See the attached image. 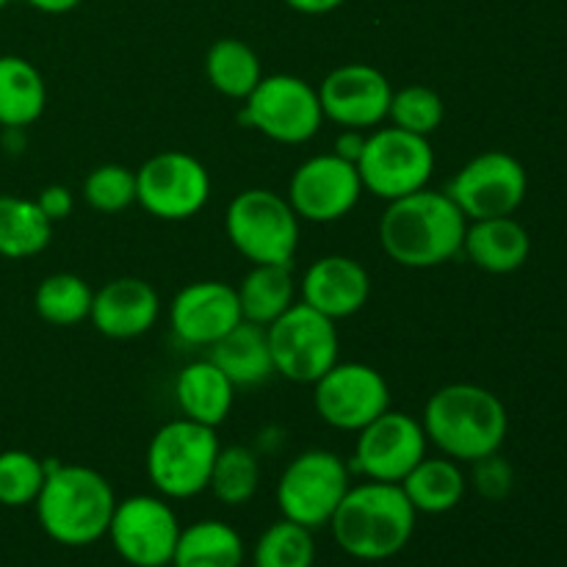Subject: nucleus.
<instances>
[{
    "label": "nucleus",
    "mask_w": 567,
    "mask_h": 567,
    "mask_svg": "<svg viewBox=\"0 0 567 567\" xmlns=\"http://www.w3.org/2000/svg\"><path fill=\"white\" fill-rule=\"evenodd\" d=\"M468 219L446 192L419 188L391 199L380 219V244L404 269H435L463 252Z\"/></svg>",
    "instance_id": "nucleus-1"
},
{
    "label": "nucleus",
    "mask_w": 567,
    "mask_h": 567,
    "mask_svg": "<svg viewBox=\"0 0 567 567\" xmlns=\"http://www.w3.org/2000/svg\"><path fill=\"white\" fill-rule=\"evenodd\" d=\"M421 426L426 441L457 463H476L502 452L509 415L502 399L474 382H452L426 399Z\"/></svg>",
    "instance_id": "nucleus-2"
},
{
    "label": "nucleus",
    "mask_w": 567,
    "mask_h": 567,
    "mask_svg": "<svg viewBox=\"0 0 567 567\" xmlns=\"http://www.w3.org/2000/svg\"><path fill=\"white\" fill-rule=\"evenodd\" d=\"M44 471L48 476L33 502L44 535L66 548L103 540L116 507L109 480L86 465H61L55 460H44Z\"/></svg>",
    "instance_id": "nucleus-3"
},
{
    "label": "nucleus",
    "mask_w": 567,
    "mask_h": 567,
    "mask_svg": "<svg viewBox=\"0 0 567 567\" xmlns=\"http://www.w3.org/2000/svg\"><path fill=\"white\" fill-rule=\"evenodd\" d=\"M415 509L391 482L349 487L330 520L338 548L360 563H382L402 551L415 532Z\"/></svg>",
    "instance_id": "nucleus-4"
},
{
    "label": "nucleus",
    "mask_w": 567,
    "mask_h": 567,
    "mask_svg": "<svg viewBox=\"0 0 567 567\" xmlns=\"http://www.w3.org/2000/svg\"><path fill=\"white\" fill-rule=\"evenodd\" d=\"M225 233L233 249L252 266H291L299 247V216L282 194L247 188L227 205Z\"/></svg>",
    "instance_id": "nucleus-5"
},
{
    "label": "nucleus",
    "mask_w": 567,
    "mask_h": 567,
    "mask_svg": "<svg viewBox=\"0 0 567 567\" xmlns=\"http://www.w3.org/2000/svg\"><path fill=\"white\" fill-rule=\"evenodd\" d=\"M219 437L210 426L175 419L161 426L147 446V476L164 498H194L208 491Z\"/></svg>",
    "instance_id": "nucleus-6"
},
{
    "label": "nucleus",
    "mask_w": 567,
    "mask_h": 567,
    "mask_svg": "<svg viewBox=\"0 0 567 567\" xmlns=\"http://www.w3.org/2000/svg\"><path fill=\"white\" fill-rule=\"evenodd\" d=\"M358 172L365 192L391 203L426 188L435 172V150L430 138L419 133H408L393 125L377 127L365 136Z\"/></svg>",
    "instance_id": "nucleus-7"
},
{
    "label": "nucleus",
    "mask_w": 567,
    "mask_h": 567,
    "mask_svg": "<svg viewBox=\"0 0 567 567\" xmlns=\"http://www.w3.org/2000/svg\"><path fill=\"white\" fill-rule=\"evenodd\" d=\"M349 465L327 449L297 454L277 482V507L282 518L310 532L330 526L338 504L349 491Z\"/></svg>",
    "instance_id": "nucleus-8"
},
{
    "label": "nucleus",
    "mask_w": 567,
    "mask_h": 567,
    "mask_svg": "<svg viewBox=\"0 0 567 567\" xmlns=\"http://www.w3.org/2000/svg\"><path fill=\"white\" fill-rule=\"evenodd\" d=\"M266 336H269L275 374H282L299 385H313L338 363L341 341H338L336 321L305 302H293L286 313L277 316L266 327Z\"/></svg>",
    "instance_id": "nucleus-9"
},
{
    "label": "nucleus",
    "mask_w": 567,
    "mask_h": 567,
    "mask_svg": "<svg viewBox=\"0 0 567 567\" xmlns=\"http://www.w3.org/2000/svg\"><path fill=\"white\" fill-rule=\"evenodd\" d=\"M238 120L277 144H305L324 125L319 92L299 75H264Z\"/></svg>",
    "instance_id": "nucleus-10"
},
{
    "label": "nucleus",
    "mask_w": 567,
    "mask_h": 567,
    "mask_svg": "<svg viewBox=\"0 0 567 567\" xmlns=\"http://www.w3.org/2000/svg\"><path fill=\"white\" fill-rule=\"evenodd\" d=\"M210 175L194 155L164 150L136 169V203L161 221H186L208 205Z\"/></svg>",
    "instance_id": "nucleus-11"
},
{
    "label": "nucleus",
    "mask_w": 567,
    "mask_h": 567,
    "mask_svg": "<svg viewBox=\"0 0 567 567\" xmlns=\"http://www.w3.org/2000/svg\"><path fill=\"white\" fill-rule=\"evenodd\" d=\"M526 192L529 177L524 164L504 150H487L471 158L446 188L468 221L513 216L524 205Z\"/></svg>",
    "instance_id": "nucleus-12"
},
{
    "label": "nucleus",
    "mask_w": 567,
    "mask_h": 567,
    "mask_svg": "<svg viewBox=\"0 0 567 567\" xmlns=\"http://www.w3.org/2000/svg\"><path fill=\"white\" fill-rule=\"evenodd\" d=\"M313 408L332 430L360 432L391 410V388L374 365L336 363L313 382Z\"/></svg>",
    "instance_id": "nucleus-13"
},
{
    "label": "nucleus",
    "mask_w": 567,
    "mask_h": 567,
    "mask_svg": "<svg viewBox=\"0 0 567 567\" xmlns=\"http://www.w3.org/2000/svg\"><path fill=\"white\" fill-rule=\"evenodd\" d=\"M105 537L127 565L161 567L175 557L181 520L164 498L131 496L116 502Z\"/></svg>",
    "instance_id": "nucleus-14"
},
{
    "label": "nucleus",
    "mask_w": 567,
    "mask_h": 567,
    "mask_svg": "<svg viewBox=\"0 0 567 567\" xmlns=\"http://www.w3.org/2000/svg\"><path fill=\"white\" fill-rule=\"evenodd\" d=\"M363 192L358 164L336 153H324L297 166L288 181L286 199L291 203L299 221L330 225V221L352 214Z\"/></svg>",
    "instance_id": "nucleus-15"
},
{
    "label": "nucleus",
    "mask_w": 567,
    "mask_h": 567,
    "mask_svg": "<svg viewBox=\"0 0 567 567\" xmlns=\"http://www.w3.org/2000/svg\"><path fill=\"white\" fill-rule=\"evenodd\" d=\"M426 432L419 419L402 410H385L358 432L352 468L371 482L399 485L426 457Z\"/></svg>",
    "instance_id": "nucleus-16"
},
{
    "label": "nucleus",
    "mask_w": 567,
    "mask_h": 567,
    "mask_svg": "<svg viewBox=\"0 0 567 567\" xmlns=\"http://www.w3.org/2000/svg\"><path fill=\"white\" fill-rule=\"evenodd\" d=\"M316 92L324 120L343 131H371L385 122L393 97L391 81L371 64L336 66Z\"/></svg>",
    "instance_id": "nucleus-17"
},
{
    "label": "nucleus",
    "mask_w": 567,
    "mask_h": 567,
    "mask_svg": "<svg viewBox=\"0 0 567 567\" xmlns=\"http://www.w3.org/2000/svg\"><path fill=\"white\" fill-rule=\"evenodd\" d=\"M172 332L186 347H214L221 336L244 321L236 286L221 280L188 282L172 299Z\"/></svg>",
    "instance_id": "nucleus-18"
},
{
    "label": "nucleus",
    "mask_w": 567,
    "mask_h": 567,
    "mask_svg": "<svg viewBox=\"0 0 567 567\" xmlns=\"http://www.w3.org/2000/svg\"><path fill=\"white\" fill-rule=\"evenodd\" d=\"M161 313L158 291L142 277H116L94 291L89 321L114 341H131L155 327Z\"/></svg>",
    "instance_id": "nucleus-19"
},
{
    "label": "nucleus",
    "mask_w": 567,
    "mask_h": 567,
    "mask_svg": "<svg viewBox=\"0 0 567 567\" xmlns=\"http://www.w3.org/2000/svg\"><path fill=\"white\" fill-rule=\"evenodd\" d=\"M371 297V277L360 260L349 255H324L305 271L302 302L327 319H349L360 313Z\"/></svg>",
    "instance_id": "nucleus-20"
},
{
    "label": "nucleus",
    "mask_w": 567,
    "mask_h": 567,
    "mask_svg": "<svg viewBox=\"0 0 567 567\" xmlns=\"http://www.w3.org/2000/svg\"><path fill=\"white\" fill-rule=\"evenodd\" d=\"M463 252L476 269L487 275H513L529 260L532 238L526 227L513 216L468 221Z\"/></svg>",
    "instance_id": "nucleus-21"
},
{
    "label": "nucleus",
    "mask_w": 567,
    "mask_h": 567,
    "mask_svg": "<svg viewBox=\"0 0 567 567\" xmlns=\"http://www.w3.org/2000/svg\"><path fill=\"white\" fill-rule=\"evenodd\" d=\"M175 402L183 419L216 430L230 415L233 402H236V385L210 358L194 360L177 371Z\"/></svg>",
    "instance_id": "nucleus-22"
},
{
    "label": "nucleus",
    "mask_w": 567,
    "mask_h": 567,
    "mask_svg": "<svg viewBox=\"0 0 567 567\" xmlns=\"http://www.w3.org/2000/svg\"><path fill=\"white\" fill-rule=\"evenodd\" d=\"M210 360L236 388H255L275 374L266 327L252 321H238L227 336H221L210 347Z\"/></svg>",
    "instance_id": "nucleus-23"
},
{
    "label": "nucleus",
    "mask_w": 567,
    "mask_h": 567,
    "mask_svg": "<svg viewBox=\"0 0 567 567\" xmlns=\"http://www.w3.org/2000/svg\"><path fill=\"white\" fill-rule=\"evenodd\" d=\"M399 487L404 491L408 502L413 504L415 513L424 515H443L460 507L468 491L463 468L452 457H424L402 482Z\"/></svg>",
    "instance_id": "nucleus-24"
},
{
    "label": "nucleus",
    "mask_w": 567,
    "mask_h": 567,
    "mask_svg": "<svg viewBox=\"0 0 567 567\" xmlns=\"http://www.w3.org/2000/svg\"><path fill=\"white\" fill-rule=\"evenodd\" d=\"M48 105V86L22 55H0V127H31Z\"/></svg>",
    "instance_id": "nucleus-25"
},
{
    "label": "nucleus",
    "mask_w": 567,
    "mask_h": 567,
    "mask_svg": "<svg viewBox=\"0 0 567 567\" xmlns=\"http://www.w3.org/2000/svg\"><path fill=\"white\" fill-rule=\"evenodd\" d=\"M241 535L225 520H197L181 529L177 537L175 567H241L244 565Z\"/></svg>",
    "instance_id": "nucleus-26"
},
{
    "label": "nucleus",
    "mask_w": 567,
    "mask_h": 567,
    "mask_svg": "<svg viewBox=\"0 0 567 567\" xmlns=\"http://www.w3.org/2000/svg\"><path fill=\"white\" fill-rule=\"evenodd\" d=\"M53 238V221L42 214L37 199L0 194V255L25 260L44 252Z\"/></svg>",
    "instance_id": "nucleus-27"
},
{
    "label": "nucleus",
    "mask_w": 567,
    "mask_h": 567,
    "mask_svg": "<svg viewBox=\"0 0 567 567\" xmlns=\"http://www.w3.org/2000/svg\"><path fill=\"white\" fill-rule=\"evenodd\" d=\"M236 291L238 302H241L244 321L269 327L277 316H282L291 308L297 286H293L291 266L258 264L244 275Z\"/></svg>",
    "instance_id": "nucleus-28"
},
{
    "label": "nucleus",
    "mask_w": 567,
    "mask_h": 567,
    "mask_svg": "<svg viewBox=\"0 0 567 567\" xmlns=\"http://www.w3.org/2000/svg\"><path fill=\"white\" fill-rule=\"evenodd\" d=\"M205 75L210 86L225 97L247 100L264 78V70L258 53L247 42L225 37L216 39L205 53Z\"/></svg>",
    "instance_id": "nucleus-29"
},
{
    "label": "nucleus",
    "mask_w": 567,
    "mask_h": 567,
    "mask_svg": "<svg viewBox=\"0 0 567 567\" xmlns=\"http://www.w3.org/2000/svg\"><path fill=\"white\" fill-rule=\"evenodd\" d=\"M94 291L83 277L70 271H55L39 282L33 293V308L39 319L53 327H75L89 319L92 313Z\"/></svg>",
    "instance_id": "nucleus-30"
},
{
    "label": "nucleus",
    "mask_w": 567,
    "mask_h": 567,
    "mask_svg": "<svg viewBox=\"0 0 567 567\" xmlns=\"http://www.w3.org/2000/svg\"><path fill=\"white\" fill-rule=\"evenodd\" d=\"M260 487V457L247 446L219 449L208 491L225 507H244Z\"/></svg>",
    "instance_id": "nucleus-31"
},
{
    "label": "nucleus",
    "mask_w": 567,
    "mask_h": 567,
    "mask_svg": "<svg viewBox=\"0 0 567 567\" xmlns=\"http://www.w3.org/2000/svg\"><path fill=\"white\" fill-rule=\"evenodd\" d=\"M316 540L308 526L280 518L258 537L252 548V567H313Z\"/></svg>",
    "instance_id": "nucleus-32"
},
{
    "label": "nucleus",
    "mask_w": 567,
    "mask_h": 567,
    "mask_svg": "<svg viewBox=\"0 0 567 567\" xmlns=\"http://www.w3.org/2000/svg\"><path fill=\"white\" fill-rule=\"evenodd\" d=\"M443 116H446L443 97L435 89L421 86V83L393 92L391 109H388V120L393 127H402V131L419 133L426 138L443 125Z\"/></svg>",
    "instance_id": "nucleus-33"
},
{
    "label": "nucleus",
    "mask_w": 567,
    "mask_h": 567,
    "mask_svg": "<svg viewBox=\"0 0 567 567\" xmlns=\"http://www.w3.org/2000/svg\"><path fill=\"white\" fill-rule=\"evenodd\" d=\"M44 460L37 454L9 449L0 452V504L3 507H28L37 502L44 485Z\"/></svg>",
    "instance_id": "nucleus-34"
},
{
    "label": "nucleus",
    "mask_w": 567,
    "mask_h": 567,
    "mask_svg": "<svg viewBox=\"0 0 567 567\" xmlns=\"http://www.w3.org/2000/svg\"><path fill=\"white\" fill-rule=\"evenodd\" d=\"M83 199L97 214H122L136 203V172L122 164L94 166L83 181Z\"/></svg>",
    "instance_id": "nucleus-35"
},
{
    "label": "nucleus",
    "mask_w": 567,
    "mask_h": 567,
    "mask_svg": "<svg viewBox=\"0 0 567 567\" xmlns=\"http://www.w3.org/2000/svg\"><path fill=\"white\" fill-rule=\"evenodd\" d=\"M471 465H474V471H471V485H474V491L482 498H487V502H502V498H507L513 493L515 471L498 452L487 454V457L476 460Z\"/></svg>",
    "instance_id": "nucleus-36"
},
{
    "label": "nucleus",
    "mask_w": 567,
    "mask_h": 567,
    "mask_svg": "<svg viewBox=\"0 0 567 567\" xmlns=\"http://www.w3.org/2000/svg\"><path fill=\"white\" fill-rule=\"evenodd\" d=\"M37 205L42 208V214L48 216L50 221H53V225H55V221H64L66 216L75 210V199H72V192L66 186H59V183H55V186L42 188V192H39V197H37Z\"/></svg>",
    "instance_id": "nucleus-37"
},
{
    "label": "nucleus",
    "mask_w": 567,
    "mask_h": 567,
    "mask_svg": "<svg viewBox=\"0 0 567 567\" xmlns=\"http://www.w3.org/2000/svg\"><path fill=\"white\" fill-rule=\"evenodd\" d=\"M363 144H365L363 131H343L341 136L336 138V150H332V153L341 155V158H347V161H352V164H358L360 153H363Z\"/></svg>",
    "instance_id": "nucleus-38"
},
{
    "label": "nucleus",
    "mask_w": 567,
    "mask_h": 567,
    "mask_svg": "<svg viewBox=\"0 0 567 567\" xmlns=\"http://www.w3.org/2000/svg\"><path fill=\"white\" fill-rule=\"evenodd\" d=\"M347 0H286L288 9L299 11V14H308V17H319V14H330L336 11L338 6H343Z\"/></svg>",
    "instance_id": "nucleus-39"
},
{
    "label": "nucleus",
    "mask_w": 567,
    "mask_h": 567,
    "mask_svg": "<svg viewBox=\"0 0 567 567\" xmlns=\"http://www.w3.org/2000/svg\"><path fill=\"white\" fill-rule=\"evenodd\" d=\"M25 3L42 14H66V11L78 9L83 0H25Z\"/></svg>",
    "instance_id": "nucleus-40"
},
{
    "label": "nucleus",
    "mask_w": 567,
    "mask_h": 567,
    "mask_svg": "<svg viewBox=\"0 0 567 567\" xmlns=\"http://www.w3.org/2000/svg\"><path fill=\"white\" fill-rule=\"evenodd\" d=\"M9 3H11V0H0V11H3Z\"/></svg>",
    "instance_id": "nucleus-41"
},
{
    "label": "nucleus",
    "mask_w": 567,
    "mask_h": 567,
    "mask_svg": "<svg viewBox=\"0 0 567 567\" xmlns=\"http://www.w3.org/2000/svg\"><path fill=\"white\" fill-rule=\"evenodd\" d=\"M161 567H175V565H172V563H169V565H161Z\"/></svg>",
    "instance_id": "nucleus-42"
}]
</instances>
